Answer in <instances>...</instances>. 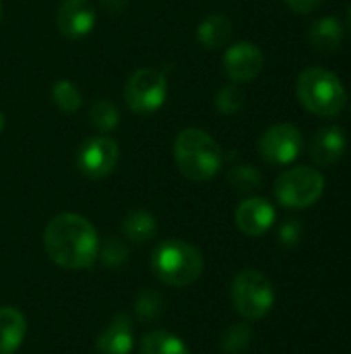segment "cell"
I'll use <instances>...</instances> for the list:
<instances>
[{
  "mask_svg": "<svg viewBox=\"0 0 351 354\" xmlns=\"http://www.w3.org/2000/svg\"><path fill=\"white\" fill-rule=\"evenodd\" d=\"M48 257L64 270H87L97 261L99 236L93 224L79 214H58L43 232Z\"/></svg>",
  "mask_w": 351,
  "mask_h": 354,
  "instance_id": "6da1fadb",
  "label": "cell"
},
{
  "mask_svg": "<svg viewBox=\"0 0 351 354\" xmlns=\"http://www.w3.org/2000/svg\"><path fill=\"white\" fill-rule=\"evenodd\" d=\"M174 160L188 180L205 183L221 170L223 151L207 131L188 127L180 131L174 141Z\"/></svg>",
  "mask_w": 351,
  "mask_h": 354,
  "instance_id": "7a4b0ae2",
  "label": "cell"
},
{
  "mask_svg": "<svg viewBox=\"0 0 351 354\" xmlns=\"http://www.w3.org/2000/svg\"><path fill=\"white\" fill-rule=\"evenodd\" d=\"M203 268L205 261L201 251L182 239H168L151 253V270L155 278L172 288L190 286L201 278Z\"/></svg>",
  "mask_w": 351,
  "mask_h": 354,
  "instance_id": "3957f363",
  "label": "cell"
},
{
  "mask_svg": "<svg viewBox=\"0 0 351 354\" xmlns=\"http://www.w3.org/2000/svg\"><path fill=\"white\" fill-rule=\"evenodd\" d=\"M296 93L300 104L310 114L321 118H335L337 114H341L348 102L341 79L323 66L304 68L296 81Z\"/></svg>",
  "mask_w": 351,
  "mask_h": 354,
  "instance_id": "277c9868",
  "label": "cell"
},
{
  "mask_svg": "<svg viewBox=\"0 0 351 354\" xmlns=\"http://www.w3.org/2000/svg\"><path fill=\"white\" fill-rule=\"evenodd\" d=\"M232 303L244 319H263L265 315H269L275 303V290L271 280L259 270L238 272L232 280Z\"/></svg>",
  "mask_w": 351,
  "mask_h": 354,
  "instance_id": "5b68a950",
  "label": "cell"
},
{
  "mask_svg": "<svg viewBox=\"0 0 351 354\" xmlns=\"http://www.w3.org/2000/svg\"><path fill=\"white\" fill-rule=\"evenodd\" d=\"M273 191L283 207L306 209L323 197L325 176L312 166H296L277 176Z\"/></svg>",
  "mask_w": 351,
  "mask_h": 354,
  "instance_id": "8992f818",
  "label": "cell"
},
{
  "mask_svg": "<svg viewBox=\"0 0 351 354\" xmlns=\"http://www.w3.org/2000/svg\"><path fill=\"white\" fill-rule=\"evenodd\" d=\"M168 97L166 75L157 68L143 66L134 71L124 85V102L139 116L155 114Z\"/></svg>",
  "mask_w": 351,
  "mask_h": 354,
  "instance_id": "52a82bcc",
  "label": "cell"
},
{
  "mask_svg": "<svg viewBox=\"0 0 351 354\" xmlns=\"http://www.w3.org/2000/svg\"><path fill=\"white\" fill-rule=\"evenodd\" d=\"M304 149V135L292 122L269 127L259 139V153L269 166H290Z\"/></svg>",
  "mask_w": 351,
  "mask_h": 354,
  "instance_id": "ba28073f",
  "label": "cell"
},
{
  "mask_svg": "<svg viewBox=\"0 0 351 354\" xmlns=\"http://www.w3.org/2000/svg\"><path fill=\"white\" fill-rule=\"evenodd\" d=\"M118 160H120L118 143L108 135H95L79 145L77 170L89 180H99L114 172Z\"/></svg>",
  "mask_w": 351,
  "mask_h": 354,
  "instance_id": "9c48e42d",
  "label": "cell"
},
{
  "mask_svg": "<svg viewBox=\"0 0 351 354\" xmlns=\"http://www.w3.org/2000/svg\"><path fill=\"white\" fill-rule=\"evenodd\" d=\"M221 64H223L225 77L232 83H248L261 75L265 66V56L257 44L238 41L225 50Z\"/></svg>",
  "mask_w": 351,
  "mask_h": 354,
  "instance_id": "30bf717a",
  "label": "cell"
},
{
  "mask_svg": "<svg viewBox=\"0 0 351 354\" xmlns=\"http://www.w3.org/2000/svg\"><path fill=\"white\" fill-rule=\"evenodd\" d=\"M95 8L89 0H62L56 10V27L68 39H83L95 29Z\"/></svg>",
  "mask_w": 351,
  "mask_h": 354,
  "instance_id": "8fae6325",
  "label": "cell"
},
{
  "mask_svg": "<svg viewBox=\"0 0 351 354\" xmlns=\"http://www.w3.org/2000/svg\"><path fill=\"white\" fill-rule=\"evenodd\" d=\"M236 226L246 236H263L275 224V207L263 197H248L236 209Z\"/></svg>",
  "mask_w": 351,
  "mask_h": 354,
  "instance_id": "7c38bea8",
  "label": "cell"
},
{
  "mask_svg": "<svg viewBox=\"0 0 351 354\" xmlns=\"http://www.w3.org/2000/svg\"><path fill=\"white\" fill-rule=\"evenodd\" d=\"M348 149V135L341 127L319 129L310 141V158L319 166H335Z\"/></svg>",
  "mask_w": 351,
  "mask_h": 354,
  "instance_id": "4fadbf2b",
  "label": "cell"
},
{
  "mask_svg": "<svg viewBox=\"0 0 351 354\" xmlns=\"http://www.w3.org/2000/svg\"><path fill=\"white\" fill-rule=\"evenodd\" d=\"M134 348L132 319L126 313H116L106 330L97 336V354H130Z\"/></svg>",
  "mask_w": 351,
  "mask_h": 354,
  "instance_id": "5bb4252c",
  "label": "cell"
},
{
  "mask_svg": "<svg viewBox=\"0 0 351 354\" xmlns=\"http://www.w3.org/2000/svg\"><path fill=\"white\" fill-rule=\"evenodd\" d=\"M232 33H234L232 19L223 12H213L199 23L197 41L205 50H221L232 39Z\"/></svg>",
  "mask_w": 351,
  "mask_h": 354,
  "instance_id": "9a60e30c",
  "label": "cell"
},
{
  "mask_svg": "<svg viewBox=\"0 0 351 354\" xmlns=\"http://www.w3.org/2000/svg\"><path fill=\"white\" fill-rule=\"evenodd\" d=\"M308 41L317 52L333 54L343 41V23L335 15L317 19L308 29Z\"/></svg>",
  "mask_w": 351,
  "mask_h": 354,
  "instance_id": "2e32d148",
  "label": "cell"
},
{
  "mask_svg": "<svg viewBox=\"0 0 351 354\" xmlns=\"http://www.w3.org/2000/svg\"><path fill=\"white\" fill-rule=\"evenodd\" d=\"M27 334L25 315L14 307H0V354H14Z\"/></svg>",
  "mask_w": 351,
  "mask_h": 354,
  "instance_id": "e0dca14e",
  "label": "cell"
},
{
  "mask_svg": "<svg viewBox=\"0 0 351 354\" xmlns=\"http://www.w3.org/2000/svg\"><path fill=\"white\" fill-rule=\"evenodd\" d=\"M122 234L137 245L149 243L157 234V220L147 209H130L122 220Z\"/></svg>",
  "mask_w": 351,
  "mask_h": 354,
  "instance_id": "ac0fdd59",
  "label": "cell"
},
{
  "mask_svg": "<svg viewBox=\"0 0 351 354\" xmlns=\"http://www.w3.org/2000/svg\"><path fill=\"white\" fill-rule=\"evenodd\" d=\"M139 354H190L188 346L166 330L149 332L139 346Z\"/></svg>",
  "mask_w": 351,
  "mask_h": 354,
  "instance_id": "d6986e66",
  "label": "cell"
},
{
  "mask_svg": "<svg viewBox=\"0 0 351 354\" xmlns=\"http://www.w3.org/2000/svg\"><path fill=\"white\" fill-rule=\"evenodd\" d=\"M89 124L99 133L106 135L120 124V110L112 100H97L89 108Z\"/></svg>",
  "mask_w": 351,
  "mask_h": 354,
  "instance_id": "ffe728a7",
  "label": "cell"
},
{
  "mask_svg": "<svg viewBox=\"0 0 351 354\" xmlns=\"http://www.w3.org/2000/svg\"><path fill=\"white\" fill-rule=\"evenodd\" d=\"M50 95H52V102L64 114H74L83 106V93H81V89L72 81H68V79H58L52 85V93Z\"/></svg>",
  "mask_w": 351,
  "mask_h": 354,
  "instance_id": "44dd1931",
  "label": "cell"
},
{
  "mask_svg": "<svg viewBox=\"0 0 351 354\" xmlns=\"http://www.w3.org/2000/svg\"><path fill=\"white\" fill-rule=\"evenodd\" d=\"M163 313V299L157 290L143 288L134 299V315L141 324L157 322Z\"/></svg>",
  "mask_w": 351,
  "mask_h": 354,
  "instance_id": "7402d4cb",
  "label": "cell"
},
{
  "mask_svg": "<svg viewBox=\"0 0 351 354\" xmlns=\"http://www.w3.org/2000/svg\"><path fill=\"white\" fill-rule=\"evenodd\" d=\"M252 330L246 324H234L221 336V351L223 354H244L250 346Z\"/></svg>",
  "mask_w": 351,
  "mask_h": 354,
  "instance_id": "603a6c76",
  "label": "cell"
},
{
  "mask_svg": "<svg viewBox=\"0 0 351 354\" xmlns=\"http://www.w3.org/2000/svg\"><path fill=\"white\" fill-rule=\"evenodd\" d=\"M244 100H246V95H244V91L238 87V83H230V85H223V87L217 91V95H215V106H217V110H219L221 114L232 116V114H238V112L244 108Z\"/></svg>",
  "mask_w": 351,
  "mask_h": 354,
  "instance_id": "cb8c5ba5",
  "label": "cell"
},
{
  "mask_svg": "<svg viewBox=\"0 0 351 354\" xmlns=\"http://www.w3.org/2000/svg\"><path fill=\"white\" fill-rule=\"evenodd\" d=\"M228 180L234 189L248 193V191H254L257 187H261V172L254 166L238 164L228 172Z\"/></svg>",
  "mask_w": 351,
  "mask_h": 354,
  "instance_id": "d4e9b609",
  "label": "cell"
},
{
  "mask_svg": "<svg viewBox=\"0 0 351 354\" xmlns=\"http://www.w3.org/2000/svg\"><path fill=\"white\" fill-rule=\"evenodd\" d=\"M103 266L108 268H122L128 261V247L118 239H106L99 243V255Z\"/></svg>",
  "mask_w": 351,
  "mask_h": 354,
  "instance_id": "484cf974",
  "label": "cell"
},
{
  "mask_svg": "<svg viewBox=\"0 0 351 354\" xmlns=\"http://www.w3.org/2000/svg\"><path fill=\"white\" fill-rule=\"evenodd\" d=\"M298 239H300V222H296V220L285 222V224L281 226V230H279V241H281V245L292 247V245L298 243Z\"/></svg>",
  "mask_w": 351,
  "mask_h": 354,
  "instance_id": "4316f807",
  "label": "cell"
},
{
  "mask_svg": "<svg viewBox=\"0 0 351 354\" xmlns=\"http://www.w3.org/2000/svg\"><path fill=\"white\" fill-rule=\"evenodd\" d=\"M285 4L294 10V12H300V15H308V12H314L323 0H285Z\"/></svg>",
  "mask_w": 351,
  "mask_h": 354,
  "instance_id": "83f0119b",
  "label": "cell"
},
{
  "mask_svg": "<svg viewBox=\"0 0 351 354\" xmlns=\"http://www.w3.org/2000/svg\"><path fill=\"white\" fill-rule=\"evenodd\" d=\"M128 0H103V6L108 8V12L116 15V12H122L124 6H126Z\"/></svg>",
  "mask_w": 351,
  "mask_h": 354,
  "instance_id": "f1b7e54d",
  "label": "cell"
},
{
  "mask_svg": "<svg viewBox=\"0 0 351 354\" xmlns=\"http://www.w3.org/2000/svg\"><path fill=\"white\" fill-rule=\"evenodd\" d=\"M2 129H4V116H2V112H0V133H2Z\"/></svg>",
  "mask_w": 351,
  "mask_h": 354,
  "instance_id": "f546056e",
  "label": "cell"
},
{
  "mask_svg": "<svg viewBox=\"0 0 351 354\" xmlns=\"http://www.w3.org/2000/svg\"><path fill=\"white\" fill-rule=\"evenodd\" d=\"M348 27H350V33H351V8H350V12H348Z\"/></svg>",
  "mask_w": 351,
  "mask_h": 354,
  "instance_id": "4dcf8cb0",
  "label": "cell"
},
{
  "mask_svg": "<svg viewBox=\"0 0 351 354\" xmlns=\"http://www.w3.org/2000/svg\"><path fill=\"white\" fill-rule=\"evenodd\" d=\"M0 19H2V4H0Z\"/></svg>",
  "mask_w": 351,
  "mask_h": 354,
  "instance_id": "1f68e13d",
  "label": "cell"
}]
</instances>
